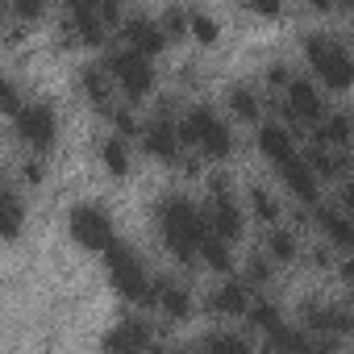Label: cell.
I'll list each match as a JSON object with an SVG mask.
<instances>
[{
    "mask_svg": "<svg viewBox=\"0 0 354 354\" xmlns=\"http://www.w3.org/2000/svg\"><path fill=\"white\" fill-rule=\"evenodd\" d=\"M154 225H158V238L162 246L180 259V263H196L201 254V242L209 234V213L196 209L192 201L184 196H162L154 205Z\"/></svg>",
    "mask_w": 354,
    "mask_h": 354,
    "instance_id": "obj_1",
    "label": "cell"
},
{
    "mask_svg": "<svg viewBox=\"0 0 354 354\" xmlns=\"http://www.w3.org/2000/svg\"><path fill=\"white\" fill-rule=\"evenodd\" d=\"M180 138H184V146H196V150L209 154V158H230V154H234V133H230V125H225L209 104H196V109L184 113Z\"/></svg>",
    "mask_w": 354,
    "mask_h": 354,
    "instance_id": "obj_2",
    "label": "cell"
},
{
    "mask_svg": "<svg viewBox=\"0 0 354 354\" xmlns=\"http://www.w3.org/2000/svg\"><path fill=\"white\" fill-rule=\"evenodd\" d=\"M104 267H109V279H113V288L125 296V300H133V304H150L154 300V279L146 275V267L133 259V250L129 246H109L104 250Z\"/></svg>",
    "mask_w": 354,
    "mask_h": 354,
    "instance_id": "obj_3",
    "label": "cell"
},
{
    "mask_svg": "<svg viewBox=\"0 0 354 354\" xmlns=\"http://www.w3.org/2000/svg\"><path fill=\"white\" fill-rule=\"evenodd\" d=\"M304 55H308V63H313V71L321 75L325 88L346 92V88L354 84V63H350V55H346L333 38H325V34H308V38H304Z\"/></svg>",
    "mask_w": 354,
    "mask_h": 354,
    "instance_id": "obj_4",
    "label": "cell"
},
{
    "mask_svg": "<svg viewBox=\"0 0 354 354\" xmlns=\"http://www.w3.org/2000/svg\"><path fill=\"white\" fill-rule=\"evenodd\" d=\"M104 67H109V75L117 80V88H121L129 100H138V96H146V92L154 88L150 55H142V50H133V46H117V50H109Z\"/></svg>",
    "mask_w": 354,
    "mask_h": 354,
    "instance_id": "obj_5",
    "label": "cell"
},
{
    "mask_svg": "<svg viewBox=\"0 0 354 354\" xmlns=\"http://www.w3.org/2000/svg\"><path fill=\"white\" fill-rule=\"evenodd\" d=\"M13 125H17V138L30 146V154H46L59 138V121H55L50 100H26L13 113Z\"/></svg>",
    "mask_w": 354,
    "mask_h": 354,
    "instance_id": "obj_6",
    "label": "cell"
},
{
    "mask_svg": "<svg viewBox=\"0 0 354 354\" xmlns=\"http://www.w3.org/2000/svg\"><path fill=\"white\" fill-rule=\"evenodd\" d=\"M67 230H71V238H75L84 250L104 254V250L113 246V217H109L100 205H75V209L67 213Z\"/></svg>",
    "mask_w": 354,
    "mask_h": 354,
    "instance_id": "obj_7",
    "label": "cell"
},
{
    "mask_svg": "<svg viewBox=\"0 0 354 354\" xmlns=\"http://www.w3.org/2000/svg\"><path fill=\"white\" fill-rule=\"evenodd\" d=\"M279 113H283V121H292V125H317V121L325 117V104H321V96H317L313 84L288 80L283 100H279Z\"/></svg>",
    "mask_w": 354,
    "mask_h": 354,
    "instance_id": "obj_8",
    "label": "cell"
},
{
    "mask_svg": "<svg viewBox=\"0 0 354 354\" xmlns=\"http://www.w3.org/2000/svg\"><path fill=\"white\" fill-rule=\"evenodd\" d=\"M142 146H146V154L158 158V162H180V146H184V138H180V125L167 117V109L142 129Z\"/></svg>",
    "mask_w": 354,
    "mask_h": 354,
    "instance_id": "obj_9",
    "label": "cell"
},
{
    "mask_svg": "<svg viewBox=\"0 0 354 354\" xmlns=\"http://www.w3.org/2000/svg\"><path fill=\"white\" fill-rule=\"evenodd\" d=\"M209 230L213 234H221V238H238L242 234V209L234 205V196H230V184L225 180H213V196H209Z\"/></svg>",
    "mask_w": 354,
    "mask_h": 354,
    "instance_id": "obj_10",
    "label": "cell"
},
{
    "mask_svg": "<svg viewBox=\"0 0 354 354\" xmlns=\"http://www.w3.org/2000/svg\"><path fill=\"white\" fill-rule=\"evenodd\" d=\"M121 30H125V46H133V50H142V55H158V50L167 46V30H162V21H154V17H146V13L125 17Z\"/></svg>",
    "mask_w": 354,
    "mask_h": 354,
    "instance_id": "obj_11",
    "label": "cell"
},
{
    "mask_svg": "<svg viewBox=\"0 0 354 354\" xmlns=\"http://www.w3.org/2000/svg\"><path fill=\"white\" fill-rule=\"evenodd\" d=\"M279 175H283V184H288V192L300 201V205H313L317 201V180H321V175L313 171V162L308 158H288L283 167H279Z\"/></svg>",
    "mask_w": 354,
    "mask_h": 354,
    "instance_id": "obj_12",
    "label": "cell"
},
{
    "mask_svg": "<svg viewBox=\"0 0 354 354\" xmlns=\"http://www.w3.org/2000/svg\"><path fill=\"white\" fill-rule=\"evenodd\" d=\"M113 75H109V67H100V63H88L84 71H80V92L88 96V104L92 109H100V113H113Z\"/></svg>",
    "mask_w": 354,
    "mask_h": 354,
    "instance_id": "obj_13",
    "label": "cell"
},
{
    "mask_svg": "<svg viewBox=\"0 0 354 354\" xmlns=\"http://www.w3.org/2000/svg\"><path fill=\"white\" fill-rule=\"evenodd\" d=\"M259 150H263L275 167H283L288 158H296L292 129H283V125H263V129H259Z\"/></svg>",
    "mask_w": 354,
    "mask_h": 354,
    "instance_id": "obj_14",
    "label": "cell"
},
{
    "mask_svg": "<svg viewBox=\"0 0 354 354\" xmlns=\"http://www.w3.org/2000/svg\"><path fill=\"white\" fill-rule=\"evenodd\" d=\"M154 304L167 313V317H188L192 313V296H188V288L184 283H175V279H158L154 283Z\"/></svg>",
    "mask_w": 354,
    "mask_h": 354,
    "instance_id": "obj_15",
    "label": "cell"
},
{
    "mask_svg": "<svg viewBox=\"0 0 354 354\" xmlns=\"http://www.w3.org/2000/svg\"><path fill=\"white\" fill-rule=\"evenodd\" d=\"M209 308L217 313V317H238V313H246L250 308V296H246V283H221L213 296H209Z\"/></svg>",
    "mask_w": 354,
    "mask_h": 354,
    "instance_id": "obj_16",
    "label": "cell"
},
{
    "mask_svg": "<svg viewBox=\"0 0 354 354\" xmlns=\"http://www.w3.org/2000/svg\"><path fill=\"white\" fill-rule=\"evenodd\" d=\"M225 104H230V113H234L238 121H259V117H263V100L254 96L250 84H234V88L225 92Z\"/></svg>",
    "mask_w": 354,
    "mask_h": 354,
    "instance_id": "obj_17",
    "label": "cell"
},
{
    "mask_svg": "<svg viewBox=\"0 0 354 354\" xmlns=\"http://www.w3.org/2000/svg\"><path fill=\"white\" fill-rule=\"evenodd\" d=\"M154 337H150V329L142 325V321H121L109 337H104V346L109 350H142V346H150Z\"/></svg>",
    "mask_w": 354,
    "mask_h": 354,
    "instance_id": "obj_18",
    "label": "cell"
},
{
    "mask_svg": "<svg viewBox=\"0 0 354 354\" xmlns=\"http://www.w3.org/2000/svg\"><path fill=\"white\" fill-rule=\"evenodd\" d=\"M317 225H321V234H325L333 246H354V221H350L346 213L317 209Z\"/></svg>",
    "mask_w": 354,
    "mask_h": 354,
    "instance_id": "obj_19",
    "label": "cell"
},
{
    "mask_svg": "<svg viewBox=\"0 0 354 354\" xmlns=\"http://www.w3.org/2000/svg\"><path fill=\"white\" fill-rule=\"evenodd\" d=\"M304 158L313 162L317 175H329V180H333V175H346V162H350V158L342 154V146H325V142H317Z\"/></svg>",
    "mask_w": 354,
    "mask_h": 354,
    "instance_id": "obj_20",
    "label": "cell"
},
{
    "mask_svg": "<svg viewBox=\"0 0 354 354\" xmlns=\"http://www.w3.org/2000/svg\"><path fill=\"white\" fill-rule=\"evenodd\" d=\"M96 158L104 162L109 175H125V171H129V150H125L121 133H117V138H100V142H96Z\"/></svg>",
    "mask_w": 354,
    "mask_h": 354,
    "instance_id": "obj_21",
    "label": "cell"
},
{
    "mask_svg": "<svg viewBox=\"0 0 354 354\" xmlns=\"http://www.w3.org/2000/svg\"><path fill=\"white\" fill-rule=\"evenodd\" d=\"M201 259L213 267V271H230L234 267V254H230V238H221V234H205V242H201Z\"/></svg>",
    "mask_w": 354,
    "mask_h": 354,
    "instance_id": "obj_22",
    "label": "cell"
},
{
    "mask_svg": "<svg viewBox=\"0 0 354 354\" xmlns=\"http://www.w3.org/2000/svg\"><path fill=\"white\" fill-rule=\"evenodd\" d=\"M317 142H325V146H346V142H350V117H346V113L321 117V121H317Z\"/></svg>",
    "mask_w": 354,
    "mask_h": 354,
    "instance_id": "obj_23",
    "label": "cell"
},
{
    "mask_svg": "<svg viewBox=\"0 0 354 354\" xmlns=\"http://www.w3.org/2000/svg\"><path fill=\"white\" fill-rule=\"evenodd\" d=\"M246 313H250V325H254V329H263V333H271V329H279V325H283V317H279V308H275L271 300H259V304H250Z\"/></svg>",
    "mask_w": 354,
    "mask_h": 354,
    "instance_id": "obj_24",
    "label": "cell"
},
{
    "mask_svg": "<svg viewBox=\"0 0 354 354\" xmlns=\"http://www.w3.org/2000/svg\"><path fill=\"white\" fill-rule=\"evenodd\" d=\"M21 221H26V209H21V201H17V192L5 188V238H9V242L21 234Z\"/></svg>",
    "mask_w": 354,
    "mask_h": 354,
    "instance_id": "obj_25",
    "label": "cell"
},
{
    "mask_svg": "<svg viewBox=\"0 0 354 354\" xmlns=\"http://www.w3.org/2000/svg\"><path fill=\"white\" fill-rule=\"evenodd\" d=\"M267 254H271L275 263H292V259H296V238L283 234V230H271V234H267Z\"/></svg>",
    "mask_w": 354,
    "mask_h": 354,
    "instance_id": "obj_26",
    "label": "cell"
},
{
    "mask_svg": "<svg viewBox=\"0 0 354 354\" xmlns=\"http://www.w3.org/2000/svg\"><path fill=\"white\" fill-rule=\"evenodd\" d=\"M250 205H254L259 221H279V201H275L263 184H254V188H250Z\"/></svg>",
    "mask_w": 354,
    "mask_h": 354,
    "instance_id": "obj_27",
    "label": "cell"
},
{
    "mask_svg": "<svg viewBox=\"0 0 354 354\" xmlns=\"http://www.w3.org/2000/svg\"><path fill=\"white\" fill-rule=\"evenodd\" d=\"M42 9H46V0H9V13L21 26H38L42 21Z\"/></svg>",
    "mask_w": 354,
    "mask_h": 354,
    "instance_id": "obj_28",
    "label": "cell"
},
{
    "mask_svg": "<svg viewBox=\"0 0 354 354\" xmlns=\"http://www.w3.org/2000/svg\"><path fill=\"white\" fill-rule=\"evenodd\" d=\"M162 30H167V38H184L188 30H192V13H184V9H167L162 17Z\"/></svg>",
    "mask_w": 354,
    "mask_h": 354,
    "instance_id": "obj_29",
    "label": "cell"
},
{
    "mask_svg": "<svg viewBox=\"0 0 354 354\" xmlns=\"http://www.w3.org/2000/svg\"><path fill=\"white\" fill-rule=\"evenodd\" d=\"M201 346L205 350H242L246 337H238V333H209V337H201Z\"/></svg>",
    "mask_w": 354,
    "mask_h": 354,
    "instance_id": "obj_30",
    "label": "cell"
},
{
    "mask_svg": "<svg viewBox=\"0 0 354 354\" xmlns=\"http://www.w3.org/2000/svg\"><path fill=\"white\" fill-rule=\"evenodd\" d=\"M192 34H196L201 42H217V21H213L209 13L196 9V13H192Z\"/></svg>",
    "mask_w": 354,
    "mask_h": 354,
    "instance_id": "obj_31",
    "label": "cell"
},
{
    "mask_svg": "<svg viewBox=\"0 0 354 354\" xmlns=\"http://www.w3.org/2000/svg\"><path fill=\"white\" fill-rule=\"evenodd\" d=\"M109 117H113V125H117V133H121V138H129V133H138V117H133L129 109H113Z\"/></svg>",
    "mask_w": 354,
    "mask_h": 354,
    "instance_id": "obj_32",
    "label": "cell"
},
{
    "mask_svg": "<svg viewBox=\"0 0 354 354\" xmlns=\"http://www.w3.org/2000/svg\"><path fill=\"white\" fill-rule=\"evenodd\" d=\"M271 263H275V259L254 254V259H250V283H267V279H271Z\"/></svg>",
    "mask_w": 354,
    "mask_h": 354,
    "instance_id": "obj_33",
    "label": "cell"
},
{
    "mask_svg": "<svg viewBox=\"0 0 354 354\" xmlns=\"http://www.w3.org/2000/svg\"><path fill=\"white\" fill-rule=\"evenodd\" d=\"M242 5H246L250 13H259V17H275V13L283 9V0H242Z\"/></svg>",
    "mask_w": 354,
    "mask_h": 354,
    "instance_id": "obj_34",
    "label": "cell"
},
{
    "mask_svg": "<svg viewBox=\"0 0 354 354\" xmlns=\"http://www.w3.org/2000/svg\"><path fill=\"white\" fill-rule=\"evenodd\" d=\"M21 175H26V184H30V188H38V184H42V175H46V171H42V162H38V158H30V162L21 167Z\"/></svg>",
    "mask_w": 354,
    "mask_h": 354,
    "instance_id": "obj_35",
    "label": "cell"
},
{
    "mask_svg": "<svg viewBox=\"0 0 354 354\" xmlns=\"http://www.w3.org/2000/svg\"><path fill=\"white\" fill-rule=\"evenodd\" d=\"M342 205H346V217L354 221V184H346V192H342Z\"/></svg>",
    "mask_w": 354,
    "mask_h": 354,
    "instance_id": "obj_36",
    "label": "cell"
},
{
    "mask_svg": "<svg viewBox=\"0 0 354 354\" xmlns=\"http://www.w3.org/2000/svg\"><path fill=\"white\" fill-rule=\"evenodd\" d=\"M342 275H346V279H350V283H354V254H350V259H346V263H342Z\"/></svg>",
    "mask_w": 354,
    "mask_h": 354,
    "instance_id": "obj_37",
    "label": "cell"
},
{
    "mask_svg": "<svg viewBox=\"0 0 354 354\" xmlns=\"http://www.w3.org/2000/svg\"><path fill=\"white\" fill-rule=\"evenodd\" d=\"M313 5H317V9H333V0H313Z\"/></svg>",
    "mask_w": 354,
    "mask_h": 354,
    "instance_id": "obj_38",
    "label": "cell"
},
{
    "mask_svg": "<svg viewBox=\"0 0 354 354\" xmlns=\"http://www.w3.org/2000/svg\"><path fill=\"white\" fill-rule=\"evenodd\" d=\"M350 5H354V0H350Z\"/></svg>",
    "mask_w": 354,
    "mask_h": 354,
    "instance_id": "obj_39",
    "label": "cell"
}]
</instances>
